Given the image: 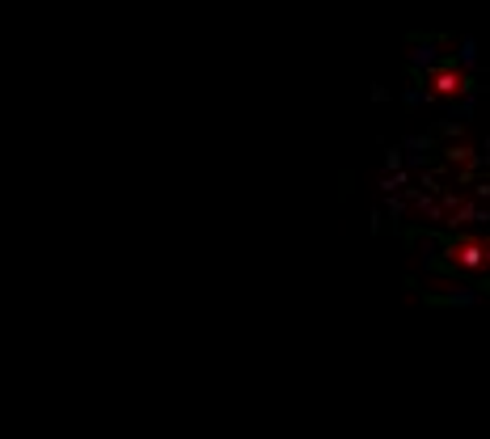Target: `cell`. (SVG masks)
Returning a JSON list of instances; mask_svg holds the SVG:
<instances>
[{"mask_svg":"<svg viewBox=\"0 0 490 439\" xmlns=\"http://www.w3.org/2000/svg\"><path fill=\"white\" fill-rule=\"evenodd\" d=\"M486 296L477 283H452L448 292H423V304L427 308H477Z\"/></svg>","mask_w":490,"mask_h":439,"instance_id":"cell-1","label":"cell"},{"mask_svg":"<svg viewBox=\"0 0 490 439\" xmlns=\"http://www.w3.org/2000/svg\"><path fill=\"white\" fill-rule=\"evenodd\" d=\"M452 55V64L461 68V72H482V60H477V38L473 34H461L457 38V51H448Z\"/></svg>","mask_w":490,"mask_h":439,"instance_id":"cell-2","label":"cell"},{"mask_svg":"<svg viewBox=\"0 0 490 439\" xmlns=\"http://www.w3.org/2000/svg\"><path fill=\"white\" fill-rule=\"evenodd\" d=\"M402 106L406 110H423V106H435V93L427 85H406L402 89Z\"/></svg>","mask_w":490,"mask_h":439,"instance_id":"cell-3","label":"cell"},{"mask_svg":"<svg viewBox=\"0 0 490 439\" xmlns=\"http://www.w3.org/2000/svg\"><path fill=\"white\" fill-rule=\"evenodd\" d=\"M431 135H444V140H465V123L461 119H452V115H440V119H435L431 123Z\"/></svg>","mask_w":490,"mask_h":439,"instance_id":"cell-4","label":"cell"},{"mask_svg":"<svg viewBox=\"0 0 490 439\" xmlns=\"http://www.w3.org/2000/svg\"><path fill=\"white\" fill-rule=\"evenodd\" d=\"M435 156H444L448 165H469V160H473V148L457 140V144H444V148H435Z\"/></svg>","mask_w":490,"mask_h":439,"instance_id":"cell-5","label":"cell"},{"mask_svg":"<svg viewBox=\"0 0 490 439\" xmlns=\"http://www.w3.org/2000/svg\"><path fill=\"white\" fill-rule=\"evenodd\" d=\"M473 110H477V93H461L448 110H444V115H452V119H461V123H469L473 119Z\"/></svg>","mask_w":490,"mask_h":439,"instance_id":"cell-6","label":"cell"},{"mask_svg":"<svg viewBox=\"0 0 490 439\" xmlns=\"http://www.w3.org/2000/svg\"><path fill=\"white\" fill-rule=\"evenodd\" d=\"M376 186H380V194H398V190H406V186H410V169H398V174H385V178H380Z\"/></svg>","mask_w":490,"mask_h":439,"instance_id":"cell-7","label":"cell"},{"mask_svg":"<svg viewBox=\"0 0 490 439\" xmlns=\"http://www.w3.org/2000/svg\"><path fill=\"white\" fill-rule=\"evenodd\" d=\"M385 211H389V229L398 233V229H402V215H406V199H398V194H385Z\"/></svg>","mask_w":490,"mask_h":439,"instance_id":"cell-8","label":"cell"},{"mask_svg":"<svg viewBox=\"0 0 490 439\" xmlns=\"http://www.w3.org/2000/svg\"><path fill=\"white\" fill-rule=\"evenodd\" d=\"M402 148H406V152H435L440 144H435V135H427V131H423V135H406V140H402Z\"/></svg>","mask_w":490,"mask_h":439,"instance_id":"cell-9","label":"cell"},{"mask_svg":"<svg viewBox=\"0 0 490 439\" xmlns=\"http://www.w3.org/2000/svg\"><path fill=\"white\" fill-rule=\"evenodd\" d=\"M380 165H385V174H398V169H402V148H385Z\"/></svg>","mask_w":490,"mask_h":439,"instance_id":"cell-10","label":"cell"},{"mask_svg":"<svg viewBox=\"0 0 490 439\" xmlns=\"http://www.w3.org/2000/svg\"><path fill=\"white\" fill-rule=\"evenodd\" d=\"M368 220H372V224H368V229H372V237L380 241V237H385V211H380V207H376V211H372Z\"/></svg>","mask_w":490,"mask_h":439,"instance_id":"cell-11","label":"cell"},{"mask_svg":"<svg viewBox=\"0 0 490 439\" xmlns=\"http://www.w3.org/2000/svg\"><path fill=\"white\" fill-rule=\"evenodd\" d=\"M372 101H376V106L389 101V89H385V85H372Z\"/></svg>","mask_w":490,"mask_h":439,"instance_id":"cell-12","label":"cell"},{"mask_svg":"<svg viewBox=\"0 0 490 439\" xmlns=\"http://www.w3.org/2000/svg\"><path fill=\"white\" fill-rule=\"evenodd\" d=\"M402 288H406V292H423V288H418V274H406V279H402Z\"/></svg>","mask_w":490,"mask_h":439,"instance_id":"cell-13","label":"cell"},{"mask_svg":"<svg viewBox=\"0 0 490 439\" xmlns=\"http://www.w3.org/2000/svg\"><path fill=\"white\" fill-rule=\"evenodd\" d=\"M482 152H486V156H490V135H486V140H482Z\"/></svg>","mask_w":490,"mask_h":439,"instance_id":"cell-14","label":"cell"}]
</instances>
